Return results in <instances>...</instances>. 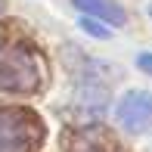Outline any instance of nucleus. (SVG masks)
Listing matches in <instances>:
<instances>
[{
	"instance_id": "nucleus-5",
	"label": "nucleus",
	"mask_w": 152,
	"mask_h": 152,
	"mask_svg": "<svg viewBox=\"0 0 152 152\" xmlns=\"http://www.w3.org/2000/svg\"><path fill=\"white\" fill-rule=\"evenodd\" d=\"M81 28H84L87 34H93V37H112V31L106 28V22H99V19H84V22H81Z\"/></svg>"
},
{
	"instance_id": "nucleus-6",
	"label": "nucleus",
	"mask_w": 152,
	"mask_h": 152,
	"mask_svg": "<svg viewBox=\"0 0 152 152\" xmlns=\"http://www.w3.org/2000/svg\"><path fill=\"white\" fill-rule=\"evenodd\" d=\"M137 65H140L143 72H149V75H152V56H140V59H137Z\"/></svg>"
},
{
	"instance_id": "nucleus-7",
	"label": "nucleus",
	"mask_w": 152,
	"mask_h": 152,
	"mask_svg": "<svg viewBox=\"0 0 152 152\" xmlns=\"http://www.w3.org/2000/svg\"><path fill=\"white\" fill-rule=\"evenodd\" d=\"M149 16H152V0H149Z\"/></svg>"
},
{
	"instance_id": "nucleus-4",
	"label": "nucleus",
	"mask_w": 152,
	"mask_h": 152,
	"mask_svg": "<svg viewBox=\"0 0 152 152\" xmlns=\"http://www.w3.org/2000/svg\"><path fill=\"white\" fill-rule=\"evenodd\" d=\"M81 12L87 16H96L99 22H109V25H121L124 22V10L115 0H72Z\"/></svg>"
},
{
	"instance_id": "nucleus-3",
	"label": "nucleus",
	"mask_w": 152,
	"mask_h": 152,
	"mask_svg": "<svg viewBox=\"0 0 152 152\" xmlns=\"http://www.w3.org/2000/svg\"><path fill=\"white\" fill-rule=\"evenodd\" d=\"M34 127L22 112L0 109V152H31Z\"/></svg>"
},
{
	"instance_id": "nucleus-1",
	"label": "nucleus",
	"mask_w": 152,
	"mask_h": 152,
	"mask_svg": "<svg viewBox=\"0 0 152 152\" xmlns=\"http://www.w3.org/2000/svg\"><path fill=\"white\" fill-rule=\"evenodd\" d=\"M40 68L31 50L16 44H0V90L28 93L37 87Z\"/></svg>"
},
{
	"instance_id": "nucleus-2",
	"label": "nucleus",
	"mask_w": 152,
	"mask_h": 152,
	"mask_svg": "<svg viewBox=\"0 0 152 152\" xmlns=\"http://www.w3.org/2000/svg\"><path fill=\"white\" fill-rule=\"evenodd\" d=\"M115 121L127 134L152 130V93L149 90H127L115 102Z\"/></svg>"
}]
</instances>
